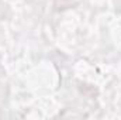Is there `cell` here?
Here are the masks:
<instances>
[{"instance_id":"1","label":"cell","mask_w":121,"mask_h":120,"mask_svg":"<svg viewBox=\"0 0 121 120\" xmlns=\"http://www.w3.org/2000/svg\"><path fill=\"white\" fill-rule=\"evenodd\" d=\"M70 4H73V0H56L55 1V7L56 9H66Z\"/></svg>"}]
</instances>
